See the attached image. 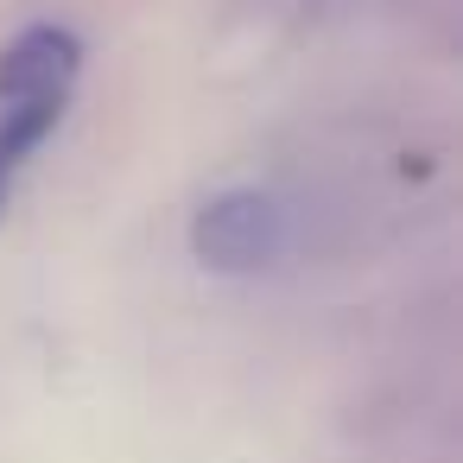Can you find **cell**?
Instances as JSON below:
<instances>
[{"label": "cell", "instance_id": "6da1fadb", "mask_svg": "<svg viewBox=\"0 0 463 463\" xmlns=\"http://www.w3.org/2000/svg\"><path fill=\"white\" fill-rule=\"evenodd\" d=\"M83 77V39L64 26H26L0 52V216H7L26 165L58 134Z\"/></svg>", "mask_w": 463, "mask_h": 463}, {"label": "cell", "instance_id": "7a4b0ae2", "mask_svg": "<svg viewBox=\"0 0 463 463\" xmlns=\"http://www.w3.org/2000/svg\"><path fill=\"white\" fill-rule=\"evenodd\" d=\"M191 248L216 273H260L286 248V210L273 197H260V191H222V197H210L197 210Z\"/></svg>", "mask_w": 463, "mask_h": 463}]
</instances>
